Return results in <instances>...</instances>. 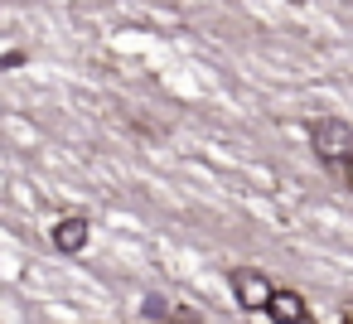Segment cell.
Instances as JSON below:
<instances>
[{"instance_id":"1","label":"cell","mask_w":353,"mask_h":324,"mask_svg":"<svg viewBox=\"0 0 353 324\" xmlns=\"http://www.w3.org/2000/svg\"><path fill=\"white\" fill-rule=\"evenodd\" d=\"M310 145H314V155H319V165L348 189L353 184V126L343 121V117H314L310 121Z\"/></svg>"},{"instance_id":"2","label":"cell","mask_w":353,"mask_h":324,"mask_svg":"<svg viewBox=\"0 0 353 324\" xmlns=\"http://www.w3.org/2000/svg\"><path fill=\"white\" fill-rule=\"evenodd\" d=\"M228 285H232V295H237L242 310H261L266 295H271V276L256 271V266H237V271H228Z\"/></svg>"},{"instance_id":"3","label":"cell","mask_w":353,"mask_h":324,"mask_svg":"<svg viewBox=\"0 0 353 324\" xmlns=\"http://www.w3.org/2000/svg\"><path fill=\"white\" fill-rule=\"evenodd\" d=\"M276 324H305L310 319V300L300 295V290H290V285H271V295H266V305H261Z\"/></svg>"},{"instance_id":"4","label":"cell","mask_w":353,"mask_h":324,"mask_svg":"<svg viewBox=\"0 0 353 324\" xmlns=\"http://www.w3.org/2000/svg\"><path fill=\"white\" fill-rule=\"evenodd\" d=\"M88 237H92V227H88V218H83V213H63V218L49 227V242H54V252H63V256L83 252V247H88Z\"/></svg>"},{"instance_id":"5","label":"cell","mask_w":353,"mask_h":324,"mask_svg":"<svg viewBox=\"0 0 353 324\" xmlns=\"http://www.w3.org/2000/svg\"><path fill=\"white\" fill-rule=\"evenodd\" d=\"M165 310H170V305H165V295H150V305H145V310H141V314H145V319H155V314H160V319H165Z\"/></svg>"},{"instance_id":"6","label":"cell","mask_w":353,"mask_h":324,"mask_svg":"<svg viewBox=\"0 0 353 324\" xmlns=\"http://www.w3.org/2000/svg\"><path fill=\"white\" fill-rule=\"evenodd\" d=\"M20 59H25V54H0V73H6V68H15Z\"/></svg>"},{"instance_id":"7","label":"cell","mask_w":353,"mask_h":324,"mask_svg":"<svg viewBox=\"0 0 353 324\" xmlns=\"http://www.w3.org/2000/svg\"><path fill=\"white\" fill-rule=\"evenodd\" d=\"M290 6H305V0H290Z\"/></svg>"}]
</instances>
